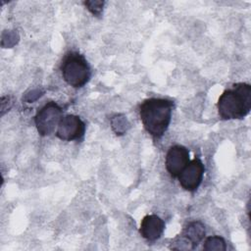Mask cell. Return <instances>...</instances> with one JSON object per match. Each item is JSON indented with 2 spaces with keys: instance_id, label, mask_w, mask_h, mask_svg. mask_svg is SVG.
I'll list each match as a JSON object with an SVG mask.
<instances>
[{
  "instance_id": "1",
  "label": "cell",
  "mask_w": 251,
  "mask_h": 251,
  "mask_svg": "<svg viewBox=\"0 0 251 251\" xmlns=\"http://www.w3.org/2000/svg\"><path fill=\"white\" fill-rule=\"evenodd\" d=\"M174 109V102L165 98H149L139 105V117L145 130L154 138L167 131Z\"/></svg>"
},
{
  "instance_id": "2",
  "label": "cell",
  "mask_w": 251,
  "mask_h": 251,
  "mask_svg": "<svg viewBox=\"0 0 251 251\" xmlns=\"http://www.w3.org/2000/svg\"><path fill=\"white\" fill-rule=\"evenodd\" d=\"M217 108L223 120L244 118L251 110V85L244 82L233 84L221 94Z\"/></svg>"
},
{
  "instance_id": "3",
  "label": "cell",
  "mask_w": 251,
  "mask_h": 251,
  "mask_svg": "<svg viewBox=\"0 0 251 251\" xmlns=\"http://www.w3.org/2000/svg\"><path fill=\"white\" fill-rule=\"evenodd\" d=\"M60 70L64 80L75 88L82 87L91 76V70L86 59L83 55L75 51L64 56Z\"/></svg>"
},
{
  "instance_id": "4",
  "label": "cell",
  "mask_w": 251,
  "mask_h": 251,
  "mask_svg": "<svg viewBox=\"0 0 251 251\" xmlns=\"http://www.w3.org/2000/svg\"><path fill=\"white\" fill-rule=\"evenodd\" d=\"M63 118L62 108L55 102H48L42 106L34 117V123L38 133L47 136L56 131L57 126Z\"/></svg>"
},
{
  "instance_id": "5",
  "label": "cell",
  "mask_w": 251,
  "mask_h": 251,
  "mask_svg": "<svg viewBox=\"0 0 251 251\" xmlns=\"http://www.w3.org/2000/svg\"><path fill=\"white\" fill-rule=\"evenodd\" d=\"M85 132V124L76 115H66L61 119L57 129L56 136L61 140L73 141L80 139Z\"/></svg>"
},
{
  "instance_id": "6",
  "label": "cell",
  "mask_w": 251,
  "mask_h": 251,
  "mask_svg": "<svg viewBox=\"0 0 251 251\" xmlns=\"http://www.w3.org/2000/svg\"><path fill=\"white\" fill-rule=\"evenodd\" d=\"M204 165L200 158L195 157L193 160L189 161L186 167L178 175V182L180 186L187 191H195L202 182L204 175Z\"/></svg>"
},
{
  "instance_id": "7",
  "label": "cell",
  "mask_w": 251,
  "mask_h": 251,
  "mask_svg": "<svg viewBox=\"0 0 251 251\" xmlns=\"http://www.w3.org/2000/svg\"><path fill=\"white\" fill-rule=\"evenodd\" d=\"M189 163V151L182 145H174L167 152L165 165L168 173L173 177H177Z\"/></svg>"
},
{
  "instance_id": "8",
  "label": "cell",
  "mask_w": 251,
  "mask_h": 251,
  "mask_svg": "<svg viewBox=\"0 0 251 251\" xmlns=\"http://www.w3.org/2000/svg\"><path fill=\"white\" fill-rule=\"evenodd\" d=\"M165 229V222L157 215H147L140 223L139 232L149 241H155L162 235Z\"/></svg>"
},
{
  "instance_id": "9",
  "label": "cell",
  "mask_w": 251,
  "mask_h": 251,
  "mask_svg": "<svg viewBox=\"0 0 251 251\" xmlns=\"http://www.w3.org/2000/svg\"><path fill=\"white\" fill-rule=\"evenodd\" d=\"M205 226L199 221L189 223L182 230L180 235L185 238L193 249L204 239L205 237Z\"/></svg>"
},
{
  "instance_id": "10",
  "label": "cell",
  "mask_w": 251,
  "mask_h": 251,
  "mask_svg": "<svg viewBox=\"0 0 251 251\" xmlns=\"http://www.w3.org/2000/svg\"><path fill=\"white\" fill-rule=\"evenodd\" d=\"M203 249L206 251H226V244L223 237L213 235L206 238Z\"/></svg>"
},
{
  "instance_id": "11",
  "label": "cell",
  "mask_w": 251,
  "mask_h": 251,
  "mask_svg": "<svg viewBox=\"0 0 251 251\" xmlns=\"http://www.w3.org/2000/svg\"><path fill=\"white\" fill-rule=\"evenodd\" d=\"M104 1H85L84 5L87 8V10L92 13L95 16H100L102 11H103V6H104Z\"/></svg>"
}]
</instances>
